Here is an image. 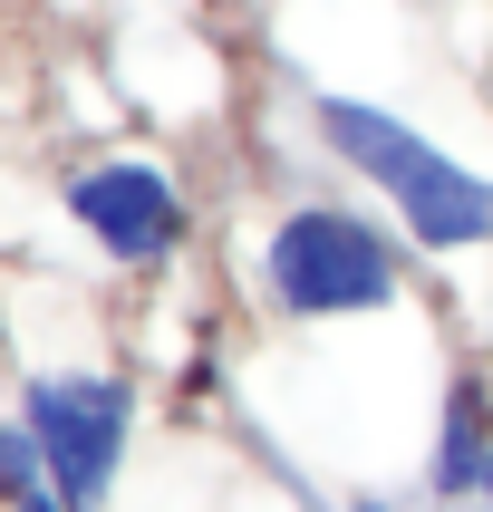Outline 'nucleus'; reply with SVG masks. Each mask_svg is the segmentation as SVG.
I'll return each instance as SVG.
<instances>
[{
	"mask_svg": "<svg viewBox=\"0 0 493 512\" xmlns=\"http://www.w3.org/2000/svg\"><path fill=\"white\" fill-rule=\"evenodd\" d=\"M319 136L339 145L348 174H368L397 203L406 242H426V252H484L493 242V174H474L464 155L416 136L406 116L368 107V97H319Z\"/></svg>",
	"mask_w": 493,
	"mask_h": 512,
	"instance_id": "f257e3e1",
	"label": "nucleus"
},
{
	"mask_svg": "<svg viewBox=\"0 0 493 512\" xmlns=\"http://www.w3.org/2000/svg\"><path fill=\"white\" fill-rule=\"evenodd\" d=\"M261 290L281 319H368V310H397L406 261L387 223L348 213V203H300L261 242Z\"/></svg>",
	"mask_w": 493,
	"mask_h": 512,
	"instance_id": "f03ea898",
	"label": "nucleus"
},
{
	"mask_svg": "<svg viewBox=\"0 0 493 512\" xmlns=\"http://www.w3.org/2000/svg\"><path fill=\"white\" fill-rule=\"evenodd\" d=\"M20 426L39 435L49 484L68 493L78 512H97V503L116 493L126 435H136V387H126V377H107V368H49V377H29Z\"/></svg>",
	"mask_w": 493,
	"mask_h": 512,
	"instance_id": "7ed1b4c3",
	"label": "nucleus"
},
{
	"mask_svg": "<svg viewBox=\"0 0 493 512\" xmlns=\"http://www.w3.org/2000/svg\"><path fill=\"white\" fill-rule=\"evenodd\" d=\"M68 213H78V232L107 261H136V271H155V261L184 242V194H174V174L145 165V155L87 165L78 184H68Z\"/></svg>",
	"mask_w": 493,
	"mask_h": 512,
	"instance_id": "20e7f679",
	"label": "nucleus"
},
{
	"mask_svg": "<svg viewBox=\"0 0 493 512\" xmlns=\"http://www.w3.org/2000/svg\"><path fill=\"white\" fill-rule=\"evenodd\" d=\"M426 484H435V503H484V484H493V406H484V387H474V377H455V387H445Z\"/></svg>",
	"mask_w": 493,
	"mask_h": 512,
	"instance_id": "39448f33",
	"label": "nucleus"
},
{
	"mask_svg": "<svg viewBox=\"0 0 493 512\" xmlns=\"http://www.w3.org/2000/svg\"><path fill=\"white\" fill-rule=\"evenodd\" d=\"M10 512H78V503H68V493H58V484H39V493H29V503H10Z\"/></svg>",
	"mask_w": 493,
	"mask_h": 512,
	"instance_id": "423d86ee",
	"label": "nucleus"
},
{
	"mask_svg": "<svg viewBox=\"0 0 493 512\" xmlns=\"http://www.w3.org/2000/svg\"><path fill=\"white\" fill-rule=\"evenodd\" d=\"M348 512H397V503H387V493H358V503H348Z\"/></svg>",
	"mask_w": 493,
	"mask_h": 512,
	"instance_id": "0eeeda50",
	"label": "nucleus"
},
{
	"mask_svg": "<svg viewBox=\"0 0 493 512\" xmlns=\"http://www.w3.org/2000/svg\"><path fill=\"white\" fill-rule=\"evenodd\" d=\"M484 512H493V484H484Z\"/></svg>",
	"mask_w": 493,
	"mask_h": 512,
	"instance_id": "6e6552de",
	"label": "nucleus"
}]
</instances>
